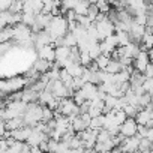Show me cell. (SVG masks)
<instances>
[{
    "mask_svg": "<svg viewBox=\"0 0 153 153\" xmlns=\"http://www.w3.org/2000/svg\"><path fill=\"white\" fill-rule=\"evenodd\" d=\"M56 116H66L71 119L80 116V108L75 104V101L72 98H65V99H59V105L54 110V117Z\"/></svg>",
    "mask_w": 153,
    "mask_h": 153,
    "instance_id": "1",
    "label": "cell"
},
{
    "mask_svg": "<svg viewBox=\"0 0 153 153\" xmlns=\"http://www.w3.org/2000/svg\"><path fill=\"white\" fill-rule=\"evenodd\" d=\"M42 110L44 107L39 105L38 102H32V104H27V108L23 114V120H24V125L26 126H36L39 122H42Z\"/></svg>",
    "mask_w": 153,
    "mask_h": 153,
    "instance_id": "2",
    "label": "cell"
},
{
    "mask_svg": "<svg viewBox=\"0 0 153 153\" xmlns=\"http://www.w3.org/2000/svg\"><path fill=\"white\" fill-rule=\"evenodd\" d=\"M45 30L50 33V36L53 38V41L57 39V38H63V36L69 32V29H68V20H66L65 17H62V15L53 17L50 26H48Z\"/></svg>",
    "mask_w": 153,
    "mask_h": 153,
    "instance_id": "3",
    "label": "cell"
},
{
    "mask_svg": "<svg viewBox=\"0 0 153 153\" xmlns=\"http://www.w3.org/2000/svg\"><path fill=\"white\" fill-rule=\"evenodd\" d=\"M26 86H27V80L24 76H12V78L8 80H0V90L5 92L6 95L23 90Z\"/></svg>",
    "mask_w": 153,
    "mask_h": 153,
    "instance_id": "4",
    "label": "cell"
},
{
    "mask_svg": "<svg viewBox=\"0 0 153 153\" xmlns=\"http://www.w3.org/2000/svg\"><path fill=\"white\" fill-rule=\"evenodd\" d=\"M90 122H92V117H90L89 113H86V114H80V116L71 119V126L75 131V134H78V132H83V131L89 129Z\"/></svg>",
    "mask_w": 153,
    "mask_h": 153,
    "instance_id": "5",
    "label": "cell"
},
{
    "mask_svg": "<svg viewBox=\"0 0 153 153\" xmlns=\"http://www.w3.org/2000/svg\"><path fill=\"white\" fill-rule=\"evenodd\" d=\"M95 26H96V30H98L99 41H102V39H105V38L111 36V35H114V32H116L114 24H113V23L108 20V17H107L105 20H102V21L95 23Z\"/></svg>",
    "mask_w": 153,
    "mask_h": 153,
    "instance_id": "6",
    "label": "cell"
},
{
    "mask_svg": "<svg viewBox=\"0 0 153 153\" xmlns=\"http://www.w3.org/2000/svg\"><path fill=\"white\" fill-rule=\"evenodd\" d=\"M76 135L80 137V140H81L84 149H92V147H95V144H96V137H98V131H93V129L89 128V129H86V131H83V132H78Z\"/></svg>",
    "mask_w": 153,
    "mask_h": 153,
    "instance_id": "7",
    "label": "cell"
},
{
    "mask_svg": "<svg viewBox=\"0 0 153 153\" xmlns=\"http://www.w3.org/2000/svg\"><path fill=\"white\" fill-rule=\"evenodd\" d=\"M137 129H138V123H137V120L128 117V119L120 125V135H122L123 138L134 137V135H137Z\"/></svg>",
    "mask_w": 153,
    "mask_h": 153,
    "instance_id": "8",
    "label": "cell"
},
{
    "mask_svg": "<svg viewBox=\"0 0 153 153\" xmlns=\"http://www.w3.org/2000/svg\"><path fill=\"white\" fill-rule=\"evenodd\" d=\"M140 140H141V137L138 134L134 135V137H128V138H125L122 141L120 147L126 153H137L138 152V146H140Z\"/></svg>",
    "mask_w": 153,
    "mask_h": 153,
    "instance_id": "9",
    "label": "cell"
},
{
    "mask_svg": "<svg viewBox=\"0 0 153 153\" xmlns=\"http://www.w3.org/2000/svg\"><path fill=\"white\" fill-rule=\"evenodd\" d=\"M149 63H150V59H149L147 51L141 50V51L138 53V56L134 59L132 66H134V69H137V71H140V72H143V74H144V71H146V68H147V65H149Z\"/></svg>",
    "mask_w": 153,
    "mask_h": 153,
    "instance_id": "10",
    "label": "cell"
},
{
    "mask_svg": "<svg viewBox=\"0 0 153 153\" xmlns=\"http://www.w3.org/2000/svg\"><path fill=\"white\" fill-rule=\"evenodd\" d=\"M129 36H131V42H141V38L144 36L146 33V26H141V24H137L135 21L132 23V26L129 27L128 30Z\"/></svg>",
    "mask_w": 153,
    "mask_h": 153,
    "instance_id": "11",
    "label": "cell"
},
{
    "mask_svg": "<svg viewBox=\"0 0 153 153\" xmlns=\"http://www.w3.org/2000/svg\"><path fill=\"white\" fill-rule=\"evenodd\" d=\"M146 80H147V76H146L143 72H140V71L134 69V71H132V74H131V76H129V84H131V89L143 87V86H144V83H146Z\"/></svg>",
    "mask_w": 153,
    "mask_h": 153,
    "instance_id": "12",
    "label": "cell"
},
{
    "mask_svg": "<svg viewBox=\"0 0 153 153\" xmlns=\"http://www.w3.org/2000/svg\"><path fill=\"white\" fill-rule=\"evenodd\" d=\"M38 51V57L39 59H44V60H48V62H54V57H56V48L53 44L50 45H44L41 48L36 50Z\"/></svg>",
    "mask_w": 153,
    "mask_h": 153,
    "instance_id": "13",
    "label": "cell"
},
{
    "mask_svg": "<svg viewBox=\"0 0 153 153\" xmlns=\"http://www.w3.org/2000/svg\"><path fill=\"white\" fill-rule=\"evenodd\" d=\"M32 132H33V128H32V126H23V128H20V129L12 131V132H11V137H12L14 140H17V141L26 143Z\"/></svg>",
    "mask_w": 153,
    "mask_h": 153,
    "instance_id": "14",
    "label": "cell"
},
{
    "mask_svg": "<svg viewBox=\"0 0 153 153\" xmlns=\"http://www.w3.org/2000/svg\"><path fill=\"white\" fill-rule=\"evenodd\" d=\"M47 138H50V137H48V135H45L44 132L36 131V129L33 128V132L30 134V137L27 138V141H26V143H27L30 147H38V146H39L44 140H47Z\"/></svg>",
    "mask_w": 153,
    "mask_h": 153,
    "instance_id": "15",
    "label": "cell"
},
{
    "mask_svg": "<svg viewBox=\"0 0 153 153\" xmlns=\"http://www.w3.org/2000/svg\"><path fill=\"white\" fill-rule=\"evenodd\" d=\"M39 99V92L30 89V87H24L21 90V101L26 104H32V102H38Z\"/></svg>",
    "mask_w": 153,
    "mask_h": 153,
    "instance_id": "16",
    "label": "cell"
},
{
    "mask_svg": "<svg viewBox=\"0 0 153 153\" xmlns=\"http://www.w3.org/2000/svg\"><path fill=\"white\" fill-rule=\"evenodd\" d=\"M116 147H117L116 137H113V138H110V140H107V141H98V143L95 144V149H96L98 153L110 152V150H113V149H116Z\"/></svg>",
    "mask_w": 153,
    "mask_h": 153,
    "instance_id": "17",
    "label": "cell"
},
{
    "mask_svg": "<svg viewBox=\"0 0 153 153\" xmlns=\"http://www.w3.org/2000/svg\"><path fill=\"white\" fill-rule=\"evenodd\" d=\"M53 63L54 62H48V60H44V59H36L35 62H33V69L38 72V74H47L50 69H51V66H53Z\"/></svg>",
    "mask_w": 153,
    "mask_h": 153,
    "instance_id": "18",
    "label": "cell"
},
{
    "mask_svg": "<svg viewBox=\"0 0 153 153\" xmlns=\"http://www.w3.org/2000/svg\"><path fill=\"white\" fill-rule=\"evenodd\" d=\"M80 90L83 92L86 101H92V99L98 98V92H99V90H98V86H95V84H92V83H86Z\"/></svg>",
    "mask_w": 153,
    "mask_h": 153,
    "instance_id": "19",
    "label": "cell"
},
{
    "mask_svg": "<svg viewBox=\"0 0 153 153\" xmlns=\"http://www.w3.org/2000/svg\"><path fill=\"white\" fill-rule=\"evenodd\" d=\"M23 126H26L23 117H14V119H9V120L5 122L6 131H11V132L15 131V129H20V128H23Z\"/></svg>",
    "mask_w": 153,
    "mask_h": 153,
    "instance_id": "20",
    "label": "cell"
},
{
    "mask_svg": "<svg viewBox=\"0 0 153 153\" xmlns=\"http://www.w3.org/2000/svg\"><path fill=\"white\" fill-rule=\"evenodd\" d=\"M150 119H152V113L149 110H146V108L140 110L137 113V116H135V120H137L138 125H149L150 123Z\"/></svg>",
    "mask_w": 153,
    "mask_h": 153,
    "instance_id": "21",
    "label": "cell"
},
{
    "mask_svg": "<svg viewBox=\"0 0 153 153\" xmlns=\"http://www.w3.org/2000/svg\"><path fill=\"white\" fill-rule=\"evenodd\" d=\"M14 38V26H6L0 30V44L2 42H11Z\"/></svg>",
    "mask_w": 153,
    "mask_h": 153,
    "instance_id": "22",
    "label": "cell"
},
{
    "mask_svg": "<svg viewBox=\"0 0 153 153\" xmlns=\"http://www.w3.org/2000/svg\"><path fill=\"white\" fill-rule=\"evenodd\" d=\"M74 78L75 76H81L83 75V71H84V66H81L80 63H69L66 68H65Z\"/></svg>",
    "mask_w": 153,
    "mask_h": 153,
    "instance_id": "23",
    "label": "cell"
},
{
    "mask_svg": "<svg viewBox=\"0 0 153 153\" xmlns=\"http://www.w3.org/2000/svg\"><path fill=\"white\" fill-rule=\"evenodd\" d=\"M105 71H107L108 74H119V72L122 71V65H120V62H119L117 59L111 57V60H110L108 66L105 68Z\"/></svg>",
    "mask_w": 153,
    "mask_h": 153,
    "instance_id": "24",
    "label": "cell"
},
{
    "mask_svg": "<svg viewBox=\"0 0 153 153\" xmlns=\"http://www.w3.org/2000/svg\"><path fill=\"white\" fill-rule=\"evenodd\" d=\"M90 3H89V0H78V3H76L75 6V14L76 15H86L87 14V9H89Z\"/></svg>",
    "mask_w": 153,
    "mask_h": 153,
    "instance_id": "25",
    "label": "cell"
},
{
    "mask_svg": "<svg viewBox=\"0 0 153 153\" xmlns=\"http://www.w3.org/2000/svg\"><path fill=\"white\" fill-rule=\"evenodd\" d=\"M90 129L93 131H101L104 129V114L98 116V117H92V122H90Z\"/></svg>",
    "mask_w": 153,
    "mask_h": 153,
    "instance_id": "26",
    "label": "cell"
},
{
    "mask_svg": "<svg viewBox=\"0 0 153 153\" xmlns=\"http://www.w3.org/2000/svg\"><path fill=\"white\" fill-rule=\"evenodd\" d=\"M110 60H111V56H107V54H101L98 59H95V62H96V65H98V68L101 71H105V68L108 66Z\"/></svg>",
    "mask_w": 153,
    "mask_h": 153,
    "instance_id": "27",
    "label": "cell"
},
{
    "mask_svg": "<svg viewBox=\"0 0 153 153\" xmlns=\"http://www.w3.org/2000/svg\"><path fill=\"white\" fill-rule=\"evenodd\" d=\"M63 42H65V47H76L78 45V41H76V38H75V35L72 33V32H68L65 36H63Z\"/></svg>",
    "mask_w": 153,
    "mask_h": 153,
    "instance_id": "28",
    "label": "cell"
},
{
    "mask_svg": "<svg viewBox=\"0 0 153 153\" xmlns=\"http://www.w3.org/2000/svg\"><path fill=\"white\" fill-rule=\"evenodd\" d=\"M86 15L89 17V20H90L92 23H95L96 17L99 15V8H98V5H90L89 9H87V14H86Z\"/></svg>",
    "mask_w": 153,
    "mask_h": 153,
    "instance_id": "29",
    "label": "cell"
},
{
    "mask_svg": "<svg viewBox=\"0 0 153 153\" xmlns=\"http://www.w3.org/2000/svg\"><path fill=\"white\" fill-rule=\"evenodd\" d=\"M80 51H81V50H80ZM92 62H93V59L90 57V54H89L87 51H81V53H80V65H81V66L87 68Z\"/></svg>",
    "mask_w": 153,
    "mask_h": 153,
    "instance_id": "30",
    "label": "cell"
},
{
    "mask_svg": "<svg viewBox=\"0 0 153 153\" xmlns=\"http://www.w3.org/2000/svg\"><path fill=\"white\" fill-rule=\"evenodd\" d=\"M23 6H24L23 0H14L12 5H11V8H9V11H11L12 14H21V12H23Z\"/></svg>",
    "mask_w": 153,
    "mask_h": 153,
    "instance_id": "31",
    "label": "cell"
},
{
    "mask_svg": "<svg viewBox=\"0 0 153 153\" xmlns=\"http://www.w3.org/2000/svg\"><path fill=\"white\" fill-rule=\"evenodd\" d=\"M53 119H54V111L51 108H48V107H44V110H42V122L48 123Z\"/></svg>",
    "mask_w": 153,
    "mask_h": 153,
    "instance_id": "32",
    "label": "cell"
},
{
    "mask_svg": "<svg viewBox=\"0 0 153 153\" xmlns=\"http://www.w3.org/2000/svg\"><path fill=\"white\" fill-rule=\"evenodd\" d=\"M35 17H36L35 14H24V12H21V23L30 27L35 23Z\"/></svg>",
    "mask_w": 153,
    "mask_h": 153,
    "instance_id": "33",
    "label": "cell"
},
{
    "mask_svg": "<svg viewBox=\"0 0 153 153\" xmlns=\"http://www.w3.org/2000/svg\"><path fill=\"white\" fill-rule=\"evenodd\" d=\"M123 111H125V114H126V117H131V119H135V116H137V113L140 111L138 108H135L134 105H125V108H123Z\"/></svg>",
    "mask_w": 153,
    "mask_h": 153,
    "instance_id": "34",
    "label": "cell"
},
{
    "mask_svg": "<svg viewBox=\"0 0 153 153\" xmlns=\"http://www.w3.org/2000/svg\"><path fill=\"white\" fill-rule=\"evenodd\" d=\"M72 99L75 101V104H76V105H81L83 102H86V98H84V95H83V92H81V90H75V93H74Z\"/></svg>",
    "mask_w": 153,
    "mask_h": 153,
    "instance_id": "35",
    "label": "cell"
},
{
    "mask_svg": "<svg viewBox=\"0 0 153 153\" xmlns=\"http://www.w3.org/2000/svg\"><path fill=\"white\" fill-rule=\"evenodd\" d=\"M98 8H99V12L101 14H108L110 9H111V5L108 3V0H104V2H99L98 3Z\"/></svg>",
    "mask_w": 153,
    "mask_h": 153,
    "instance_id": "36",
    "label": "cell"
},
{
    "mask_svg": "<svg viewBox=\"0 0 153 153\" xmlns=\"http://www.w3.org/2000/svg\"><path fill=\"white\" fill-rule=\"evenodd\" d=\"M143 89H144L146 93H149L150 96H153V80L152 78H147L146 83H144V86H143Z\"/></svg>",
    "mask_w": 153,
    "mask_h": 153,
    "instance_id": "37",
    "label": "cell"
},
{
    "mask_svg": "<svg viewBox=\"0 0 153 153\" xmlns=\"http://www.w3.org/2000/svg\"><path fill=\"white\" fill-rule=\"evenodd\" d=\"M12 42H2V44H0V56H5L11 48H12Z\"/></svg>",
    "mask_w": 153,
    "mask_h": 153,
    "instance_id": "38",
    "label": "cell"
},
{
    "mask_svg": "<svg viewBox=\"0 0 153 153\" xmlns=\"http://www.w3.org/2000/svg\"><path fill=\"white\" fill-rule=\"evenodd\" d=\"M14 0H0V11H9Z\"/></svg>",
    "mask_w": 153,
    "mask_h": 153,
    "instance_id": "39",
    "label": "cell"
},
{
    "mask_svg": "<svg viewBox=\"0 0 153 153\" xmlns=\"http://www.w3.org/2000/svg\"><path fill=\"white\" fill-rule=\"evenodd\" d=\"M78 108H80V114H86V113H89V110H90V101L83 102L81 105H78Z\"/></svg>",
    "mask_w": 153,
    "mask_h": 153,
    "instance_id": "40",
    "label": "cell"
},
{
    "mask_svg": "<svg viewBox=\"0 0 153 153\" xmlns=\"http://www.w3.org/2000/svg\"><path fill=\"white\" fill-rule=\"evenodd\" d=\"M144 75L147 76V78H152V76H153V63H152V62L147 65V68H146V71H144Z\"/></svg>",
    "mask_w": 153,
    "mask_h": 153,
    "instance_id": "41",
    "label": "cell"
},
{
    "mask_svg": "<svg viewBox=\"0 0 153 153\" xmlns=\"http://www.w3.org/2000/svg\"><path fill=\"white\" fill-rule=\"evenodd\" d=\"M81 153H98L96 152V149L95 147H92V149H83V152Z\"/></svg>",
    "mask_w": 153,
    "mask_h": 153,
    "instance_id": "42",
    "label": "cell"
},
{
    "mask_svg": "<svg viewBox=\"0 0 153 153\" xmlns=\"http://www.w3.org/2000/svg\"><path fill=\"white\" fill-rule=\"evenodd\" d=\"M30 153H44L39 147H30Z\"/></svg>",
    "mask_w": 153,
    "mask_h": 153,
    "instance_id": "43",
    "label": "cell"
},
{
    "mask_svg": "<svg viewBox=\"0 0 153 153\" xmlns=\"http://www.w3.org/2000/svg\"><path fill=\"white\" fill-rule=\"evenodd\" d=\"M147 138H149L150 141H153V126H150V129H149V134H147Z\"/></svg>",
    "mask_w": 153,
    "mask_h": 153,
    "instance_id": "44",
    "label": "cell"
},
{
    "mask_svg": "<svg viewBox=\"0 0 153 153\" xmlns=\"http://www.w3.org/2000/svg\"><path fill=\"white\" fill-rule=\"evenodd\" d=\"M147 54H149V59H150V62L153 63V47L147 50Z\"/></svg>",
    "mask_w": 153,
    "mask_h": 153,
    "instance_id": "45",
    "label": "cell"
},
{
    "mask_svg": "<svg viewBox=\"0 0 153 153\" xmlns=\"http://www.w3.org/2000/svg\"><path fill=\"white\" fill-rule=\"evenodd\" d=\"M99 2H104V0H89V3H90V5H98Z\"/></svg>",
    "mask_w": 153,
    "mask_h": 153,
    "instance_id": "46",
    "label": "cell"
},
{
    "mask_svg": "<svg viewBox=\"0 0 153 153\" xmlns=\"http://www.w3.org/2000/svg\"><path fill=\"white\" fill-rule=\"evenodd\" d=\"M150 6H153V0H152V2H150Z\"/></svg>",
    "mask_w": 153,
    "mask_h": 153,
    "instance_id": "47",
    "label": "cell"
},
{
    "mask_svg": "<svg viewBox=\"0 0 153 153\" xmlns=\"http://www.w3.org/2000/svg\"><path fill=\"white\" fill-rule=\"evenodd\" d=\"M152 80H153V76H152Z\"/></svg>",
    "mask_w": 153,
    "mask_h": 153,
    "instance_id": "48",
    "label": "cell"
},
{
    "mask_svg": "<svg viewBox=\"0 0 153 153\" xmlns=\"http://www.w3.org/2000/svg\"><path fill=\"white\" fill-rule=\"evenodd\" d=\"M123 153H126V152H123Z\"/></svg>",
    "mask_w": 153,
    "mask_h": 153,
    "instance_id": "49",
    "label": "cell"
},
{
    "mask_svg": "<svg viewBox=\"0 0 153 153\" xmlns=\"http://www.w3.org/2000/svg\"><path fill=\"white\" fill-rule=\"evenodd\" d=\"M137 153H138V152H137Z\"/></svg>",
    "mask_w": 153,
    "mask_h": 153,
    "instance_id": "50",
    "label": "cell"
}]
</instances>
